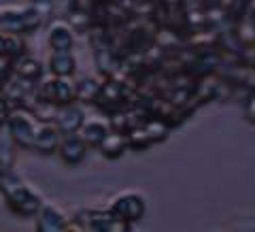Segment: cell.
Here are the masks:
<instances>
[{
  "label": "cell",
  "instance_id": "obj_1",
  "mask_svg": "<svg viewBox=\"0 0 255 232\" xmlns=\"http://www.w3.org/2000/svg\"><path fill=\"white\" fill-rule=\"evenodd\" d=\"M4 198H6L9 209L13 213L21 215V218H36V213L41 211V207H43L41 196H38L34 190H30L23 181L17 188L4 192Z\"/></svg>",
  "mask_w": 255,
  "mask_h": 232
},
{
  "label": "cell",
  "instance_id": "obj_2",
  "mask_svg": "<svg viewBox=\"0 0 255 232\" xmlns=\"http://www.w3.org/2000/svg\"><path fill=\"white\" fill-rule=\"evenodd\" d=\"M9 130L15 139V145H19L23 149H30L34 145V139H36V132H38V124L32 119L30 113H26V109H13L11 115H9Z\"/></svg>",
  "mask_w": 255,
  "mask_h": 232
},
{
  "label": "cell",
  "instance_id": "obj_3",
  "mask_svg": "<svg viewBox=\"0 0 255 232\" xmlns=\"http://www.w3.org/2000/svg\"><path fill=\"white\" fill-rule=\"evenodd\" d=\"M107 209L115 215L119 220H126V222H138L142 215H145V198L136 192H122L111 198V203Z\"/></svg>",
  "mask_w": 255,
  "mask_h": 232
},
{
  "label": "cell",
  "instance_id": "obj_4",
  "mask_svg": "<svg viewBox=\"0 0 255 232\" xmlns=\"http://www.w3.org/2000/svg\"><path fill=\"white\" fill-rule=\"evenodd\" d=\"M126 96H128L126 85L115 81V79H109L107 83H102V92L98 96V100H96V105L111 115L115 111H119V107L126 102Z\"/></svg>",
  "mask_w": 255,
  "mask_h": 232
},
{
  "label": "cell",
  "instance_id": "obj_5",
  "mask_svg": "<svg viewBox=\"0 0 255 232\" xmlns=\"http://www.w3.org/2000/svg\"><path fill=\"white\" fill-rule=\"evenodd\" d=\"M51 51H70L75 45V28L70 21L55 19L49 26V34H47Z\"/></svg>",
  "mask_w": 255,
  "mask_h": 232
},
{
  "label": "cell",
  "instance_id": "obj_6",
  "mask_svg": "<svg viewBox=\"0 0 255 232\" xmlns=\"http://www.w3.org/2000/svg\"><path fill=\"white\" fill-rule=\"evenodd\" d=\"M68 228V218L55 205H43L36 213V230L38 232H58Z\"/></svg>",
  "mask_w": 255,
  "mask_h": 232
},
{
  "label": "cell",
  "instance_id": "obj_7",
  "mask_svg": "<svg viewBox=\"0 0 255 232\" xmlns=\"http://www.w3.org/2000/svg\"><path fill=\"white\" fill-rule=\"evenodd\" d=\"M58 154L62 158L64 164L68 166H77L83 162V158L87 154V143L79 137V134H66V137L62 139L60 147H58Z\"/></svg>",
  "mask_w": 255,
  "mask_h": 232
},
{
  "label": "cell",
  "instance_id": "obj_8",
  "mask_svg": "<svg viewBox=\"0 0 255 232\" xmlns=\"http://www.w3.org/2000/svg\"><path fill=\"white\" fill-rule=\"evenodd\" d=\"M111 132V122L102 117H85V122L79 128V137H81L87 145L98 147L102 141L107 139V134Z\"/></svg>",
  "mask_w": 255,
  "mask_h": 232
},
{
  "label": "cell",
  "instance_id": "obj_9",
  "mask_svg": "<svg viewBox=\"0 0 255 232\" xmlns=\"http://www.w3.org/2000/svg\"><path fill=\"white\" fill-rule=\"evenodd\" d=\"M60 143H62L60 128L55 124L43 122L41 126H38V132H36V139H34V145H32V149L41 151V154H53V151H58Z\"/></svg>",
  "mask_w": 255,
  "mask_h": 232
},
{
  "label": "cell",
  "instance_id": "obj_10",
  "mask_svg": "<svg viewBox=\"0 0 255 232\" xmlns=\"http://www.w3.org/2000/svg\"><path fill=\"white\" fill-rule=\"evenodd\" d=\"M53 122L60 128L62 134H75V132H79V128L85 122L83 109H79L75 105H62V109L58 111Z\"/></svg>",
  "mask_w": 255,
  "mask_h": 232
},
{
  "label": "cell",
  "instance_id": "obj_11",
  "mask_svg": "<svg viewBox=\"0 0 255 232\" xmlns=\"http://www.w3.org/2000/svg\"><path fill=\"white\" fill-rule=\"evenodd\" d=\"M100 154L109 158V160H113V158H119L124 154V151L130 147L128 145V134L126 132H115V130H111L107 134V139L100 143Z\"/></svg>",
  "mask_w": 255,
  "mask_h": 232
},
{
  "label": "cell",
  "instance_id": "obj_12",
  "mask_svg": "<svg viewBox=\"0 0 255 232\" xmlns=\"http://www.w3.org/2000/svg\"><path fill=\"white\" fill-rule=\"evenodd\" d=\"M0 30L4 32H26L23 28V11L21 6H4L0 9Z\"/></svg>",
  "mask_w": 255,
  "mask_h": 232
},
{
  "label": "cell",
  "instance_id": "obj_13",
  "mask_svg": "<svg viewBox=\"0 0 255 232\" xmlns=\"http://www.w3.org/2000/svg\"><path fill=\"white\" fill-rule=\"evenodd\" d=\"M15 139L9 130V126L2 124L0 126V166L6 169H13L15 166Z\"/></svg>",
  "mask_w": 255,
  "mask_h": 232
},
{
  "label": "cell",
  "instance_id": "obj_14",
  "mask_svg": "<svg viewBox=\"0 0 255 232\" xmlns=\"http://www.w3.org/2000/svg\"><path fill=\"white\" fill-rule=\"evenodd\" d=\"M77 68V60L70 51H51L49 70L53 75H73Z\"/></svg>",
  "mask_w": 255,
  "mask_h": 232
},
{
  "label": "cell",
  "instance_id": "obj_15",
  "mask_svg": "<svg viewBox=\"0 0 255 232\" xmlns=\"http://www.w3.org/2000/svg\"><path fill=\"white\" fill-rule=\"evenodd\" d=\"M45 68L36 58H17L15 60V75H19L30 81H38L43 77Z\"/></svg>",
  "mask_w": 255,
  "mask_h": 232
},
{
  "label": "cell",
  "instance_id": "obj_16",
  "mask_svg": "<svg viewBox=\"0 0 255 232\" xmlns=\"http://www.w3.org/2000/svg\"><path fill=\"white\" fill-rule=\"evenodd\" d=\"M100 92H102V81H96L94 77H81L77 81V100L96 102Z\"/></svg>",
  "mask_w": 255,
  "mask_h": 232
},
{
  "label": "cell",
  "instance_id": "obj_17",
  "mask_svg": "<svg viewBox=\"0 0 255 232\" xmlns=\"http://www.w3.org/2000/svg\"><path fill=\"white\" fill-rule=\"evenodd\" d=\"M96 66H98L100 73L107 75V77H111L119 68V60H117L115 51L111 49V45L96 49Z\"/></svg>",
  "mask_w": 255,
  "mask_h": 232
},
{
  "label": "cell",
  "instance_id": "obj_18",
  "mask_svg": "<svg viewBox=\"0 0 255 232\" xmlns=\"http://www.w3.org/2000/svg\"><path fill=\"white\" fill-rule=\"evenodd\" d=\"M21 11H23V28H26V32L36 30L43 23V9H41V4L21 6Z\"/></svg>",
  "mask_w": 255,
  "mask_h": 232
},
{
  "label": "cell",
  "instance_id": "obj_19",
  "mask_svg": "<svg viewBox=\"0 0 255 232\" xmlns=\"http://www.w3.org/2000/svg\"><path fill=\"white\" fill-rule=\"evenodd\" d=\"M23 49H26V45H23V38L17 34V32H6L4 34V51L6 55H11L13 60H17L23 55Z\"/></svg>",
  "mask_w": 255,
  "mask_h": 232
},
{
  "label": "cell",
  "instance_id": "obj_20",
  "mask_svg": "<svg viewBox=\"0 0 255 232\" xmlns=\"http://www.w3.org/2000/svg\"><path fill=\"white\" fill-rule=\"evenodd\" d=\"M15 73V60L6 53H0V81H6Z\"/></svg>",
  "mask_w": 255,
  "mask_h": 232
},
{
  "label": "cell",
  "instance_id": "obj_21",
  "mask_svg": "<svg viewBox=\"0 0 255 232\" xmlns=\"http://www.w3.org/2000/svg\"><path fill=\"white\" fill-rule=\"evenodd\" d=\"M11 111H13V109H11V100L6 98L4 94H2V96H0V126L9 122V115H11Z\"/></svg>",
  "mask_w": 255,
  "mask_h": 232
},
{
  "label": "cell",
  "instance_id": "obj_22",
  "mask_svg": "<svg viewBox=\"0 0 255 232\" xmlns=\"http://www.w3.org/2000/svg\"><path fill=\"white\" fill-rule=\"evenodd\" d=\"M245 117L249 119L251 124H255V92H251L249 98L245 100Z\"/></svg>",
  "mask_w": 255,
  "mask_h": 232
},
{
  "label": "cell",
  "instance_id": "obj_23",
  "mask_svg": "<svg viewBox=\"0 0 255 232\" xmlns=\"http://www.w3.org/2000/svg\"><path fill=\"white\" fill-rule=\"evenodd\" d=\"M2 173H4V169H2V166H0V181H2Z\"/></svg>",
  "mask_w": 255,
  "mask_h": 232
}]
</instances>
